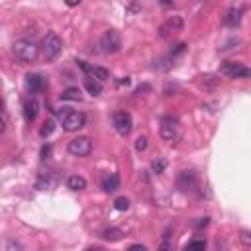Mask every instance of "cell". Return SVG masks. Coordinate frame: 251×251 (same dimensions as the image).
<instances>
[{"label":"cell","mask_w":251,"mask_h":251,"mask_svg":"<svg viewBox=\"0 0 251 251\" xmlns=\"http://www.w3.org/2000/svg\"><path fill=\"white\" fill-rule=\"evenodd\" d=\"M12 53H14V57H16L20 63L27 65V63H33V61L37 59V55H39V45H37L35 41H31V39H18V41H14V45H12Z\"/></svg>","instance_id":"obj_1"},{"label":"cell","mask_w":251,"mask_h":251,"mask_svg":"<svg viewBox=\"0 0 251 251\" xmlns=\"http://www.w3.org/2000/svg\"><path fill=\"white\" fill-rule=\"evenodd\" d=\"M63 51V41L55 31H49L41 41V53L47 61H57Z\"/></svg>","instance_id":"obj_2"},{"label":"cell","mask_w":251,"mask_h":251,"mask_svg":"<svg viewBox=\"0 0 251 251\" xmlns=\"http://www.w3.org/2000/svg\"><path fill=\"white\" fill-rule=\"evenodd\" d=\"M159 133H161V137H163L165 141H169V143L176 141V139H178V135H180L178 120H176V118H173V116H165V118L161 120Z\"/></svg>","instance_id":"obj_3"},{"label":"cell","mask_w":251,"mask_h":251,"mask_svg":"<svg viewBox=\"0 0 251 251\" xmlns=\"http://www.w3.org/2000/svg\"><path fill=\"white\" fill-rule=\"evenodd\" d=\"M92 151V141L86 135H78L69 141V153L73 157H86Z\"/></svg>","instance_id":"obj_4"},{"label":"cell","mask_w":251,"mask_h":251,"mask_svg":"<svg viewBox=\"0 0 251 251\" xmlns=\"http://www.w3.org/2000/svg\"><path fill=\"white\" fill-rule=\"evenodd\" d=\"M120 47H122V39H120L118 31L110 29V31H106V33L100 37V51H102V53H106V55L118 53Z\"/></svg>","instance_id":"obj_5"},{"label":"cell","mask_w":251,"mask_h":251,"mask_svg":"<svg viewBox=\"0 0 251 251\" xmlns=\"http://www.w3.org/2000/svg\"><path fill=\"white\" fill-rule=\"evenodd\" d=\"M220 73L226 75L227 78H243V76H251V69L243 67L241 63H235V61H226V63H222Z\"/></svg>","instance_id":"obj_6"},{"label":"cell","mask_w":251,"mask_h":251,"mask_svg":"<svg viewBox=\"0 0 251 251\" xmlns=\"http://www.w3.org/2000/svg\"><path fill=\"white\" fill-rule=\"evenodd\" d=\"M176 186L180 192H194L198 186V176L194 171H180L176 175Z\"/></svg>","instance_id":"obj_7"},{"label":"cell","mask_w":251,"mask_h":251,"mask_svg":"<svg viewBox=\"0 0 251 251\" xmlns=\"http://www.w3.org/2000/svg\"><path fill=\"white\" fill-rule=\"evenodd\" d=\"M182 25H184V22H182V18L180 16H171V18H167L161 25H159V29H157V33H159V37H169L171 33H175V31H180L182 29Z\"/></svg>","instance_id":"obj_8"},{"label":"cell","mask_w":251,"mask_h":251,"mask_svg":"<svg viewBox=\"0 0 251 251\" xmlns=\"http://www.w3.org/2000/svg\"><path fill=\"white\" fill-rule=\"evenodd\" d=\"M114 127L120 135H127L133 127V120H131V114L122 110V112H116L114 114Z\"/></svg>","instance_id":"obj_9"},{"label":"cell","mask_w":251,"mask_h":251,"mask_svg":"<svg viewBox=\"0 0 251 251\" xmlns=\"http://www.w3.org/2000/svg\"><path fill=\"white\" fill-rule=\"evenodd\" d=\"M61 124H63V129L65 131H76V129H80L84 126V114L71 110L69 114H65V118L61 120Z\"/></svg>","instance_id":"obj_10"},{"label":"cell","mask_w":251,"mask_h":251,"mask_svg":"<svg viewBox=\"0 0 251 251\" xmlns=\"http://www.w3.org/2000/svg\"><path fill=\"white\" fill-rule=\"evenodd\" d=\"M76 63H78V67H80L90 78H94V80H98V82H102V80H106V78L110 76L108 69H104V67H90L86 61H76Z\"/></svg>","instance_id":"obj_11"},{"label":"cell","mask_w":251,"mask_h":251,"mask_svg":"<svg viewBox=\"0 0 251 251\" xmlns=\"http://www.w3.org/2000/svg\"><path fill=\"white\" fill-rule=\"evenodd\" d=\"M25 86H27V90L29 92H41L43 88H45V78L39 75V73H29L27 76H25Z\"/></svg>","instance_id":"obj_12"},{"label":"cell","mask_w":251,"mask_h":251,"mask_svg":"<svg viewBox=\"0 0 251 251\" xmlns=\"http://www.w3.org/2000/svg\"><path fill=\"white\" fill-rule=\"evenodd\" d=\"M37 112H39V104L35 98H25L24 100V118L27 124H31L35 118H37Z\"/></svg>","instance_id":"obj_13"},{"label":"cell","mask_w":251,"mask_h":251,"mask_svg":"<svg viewBox=\"0 0 251 251\" xmlns=\"http://www.w3.org/2000/svg\"><path fill=\"white\" fill-rule=\"evenodd\" d=\"M220 84V76L218 75H202L200 76V86L206 90V92H214Z\"/></svg>","instance_id":"obj_14"},{"label":"cell","mask_w":251,"mask_h":251,"mask_svg":"<svg viewBox=\"0 0 251 251\" xmlns=\"http://www.w3.org/2000/svg\"><path fill=\"white\" fill-rule=\"evenodd\" d=\"M102 188H104V192H116V190L120 188V176H118L116 173L106 175V176L102 178Z\"/></svg>","instance_id":"obj_15"},{"label":"cell","mask_w":251,"mask_h":251,"mask_svg":"<svg viewBox=\"0 0 251 251\" xmlns=\"http://www.w3.org/2000/svg\"><path fill=\"white\" fill-rule=\"evenodd\" d=\"M241 16H243V10L241 8H229L227 14H226V18H224V22H226V25L235 27L241 22Z\"/></svg>","instance_id":"obj_16"},{"label":"cell","mask_w":251,"mask_h":251,"mask_svg":"<svg viewBox=\"0 0 251 251\" xmlns=\"http://www.w3.org/2000/svg\"><path fill=\"white\" fill-rule=\"evenodd\" d=\"M67 186H69L71 190H75V192L84 190V188H86V178L80 176V175H71V176L67 178Z\"/></svg>","instance_id":"obj_17"},{"label":"cell","mask_w":251,"mask_h":251,"mask_svg":"<svg viewBox=\"0 0 251 251\" xmlns=\"http://www.w3.org/2000/svg\"><path fill=\"white\" fill-rule=\"evenodd\" d=\"M100 237L106 239V241H118V239L124 237V231H122L120 227H104V229L100 231Z\"/></svg>","instance_id":"obj_18"},{"label":"cell","mask_w":251,"mask_h":251,"mask_svg":"<svg viewBox=\"0 0 251 251\" xmlns=\"http://www.w3.org/2000/svg\"><path fill=\"white\" fill-rule=\"evenodd\" d=\"M84 88H86V90H88V94H92V96H98V94L102 92V84H100L98 80L90 78V76H86V78H84Z\"/></svg>","instance_id":"obj_19"},{"label":"cell","mask_w":251,"mask_h":251,"mask_svg":"<svg viewBox=\"0 0 251 251\" xmlns=\"http://www.w3.org/2000/svg\"><path fill=\"white\" fill-rule=\"evenodd\" d=\"M80 98H82V94H80V90H78L76 86H69V88H65L63 94H61V100H71V102H76V100H80Z\"/></svg>","instance_id":"obj_20"},{"label":"cell","mask_w":251,"mask_h":251,"mask_svg":"<svg viewBox=\"0 0 251 251\" xmlns=\"http://www.w3.org/2000/svg\"><path fill=\"white\" fill-rule=\"evenodd\" d=\"M173 61H175V59H173L171 55H169V57H161V59L155 61L153 69H155V71H169V69L173 67Z\"/></svg>","instance_id":"obj_21"},{"label":"cell","mask_w":251,"mask_h":251,"mask_svg":"<svg viewBox=\"0 0 251 251\" xmlns=\"http://www.w3.org/2000/svg\"><path fill=\"white\" fill-rule=\"evenodd\" d=\"M53 129H55V122H53V120H45L43 126L39 127V135H41L43 139H47V137L53 133Z\"/></svg>","instance_id":"obj_22"},{"label":"cell","mask_w":251,"mask_h":251,"mask_svg":"<svg viewBox=\"0 0 251 251\" xmlns=\"http://www.w3.org/2000/svg\"><path fill=\"white\" fill-rule=\"evenodd\" d=\"M165 169H167V161H165L163 157H157V159L151 161V171H153L155 175H161Z\"/></svg>","instance_id":"obj_23"},{"label":"cell","mask_w":251,"mask_h":251,"mask_svg":"<svg viewBox=\"0 0 251 251\" xmlns=\"http://www.w3.org/2000/svg\"><path fill=\"white\" fill-rule=\"evenodd\" d=\"M204 249H206V241L200 239V237H198V239H192V241L184 247V251H204Z\"/></svg>","instance_id":"obj_24"},{"label":"cell","mask_w":251,"mask_h":251,"mask_svg":"<svg viewBox=\"0 0 251 251\" xmlns=\"http://www.w3.org/2000/svg\"><path fill=\"white\" fill-rule=\"evenodd\" d=\"M114 208H116L118 212H126V210L129 208V200H127L126 196H118V198L114 200Z\"/></svg>","instance_id":"obj_25"},{"label":"cell","mask_w":251,"mask_h":251,"mask_svg":"<svg viewBox=\"0 0 251 251\" xmlns=\"http://www.w3.org/2000/svg\"><path fill=\"white\" fill-rule=\"evenodd\" d=\"M239 241H241L245 247H251V231H247V229L239 231Z\"/></svg>","instance_id":"obj_26"},{"label":"cell","mask_w":251,"mask_h":251,"mask_svg":"<svg viewBox=\"0 0 251 251\" xmlns=\"http://www.w3.org/2000/svg\"><path fill=\"white\" fill-rule=\"evenodd\" d=\"M135 149H137V151H145V149H147V137H145V135H139V137L135 139Z\"/></svg>","instance_id":"obj_27"},{"label":"cell","mask_w":251,"mask_h":251,"mask_svg":"<svg viewBox=\"0 0 251 251\" xmlns=\"http://www.w3.org/2000/svg\"><path fill=\"white\" fill-rule=\"evenodd\" d=\"M6 251H24V249H22V245H20L18 241L8 239V243H6Z\"/></svg>","instance_id":"obj_28"},{"label":"cell","mask_w":251,"mask_h":251,"mask_svg":"<svg viewBox=\"0 0 251 251\" xmlns=\"http://www.w3.org/2000/svg\"><path fill=\"white\" fill-rule=\"evenodd\" d=\"M184 49H186V43H178V45H176V47H175V49L171 51V57L175 59L176 55H180V53H184Z\"/></svg>","instance_id":"obj_29"},{"label":"cell","mask_w":251,"mask_h":251,"mask_svg":"<svg viewBox=\"0 0 251 251\" xmlns=\"http://www.w3.org/2000/svg\"><path fill=\"white\" fill-rule=\"evenodd\" d=\"M157 251H173V243L165 237V239L161 241V245H159V249H157Z\"/></svg>","instance_id":"obj_30"},{"label":"cell","mask_w":251,"mask_h":251,"mask_svg":"<svg viewBox=\"0 0 251 251\" xmlns=\"http://www.w3.org/2000/svg\"><path fill=\"white\" fill-rule=\"evenodd\" d=\"M6 127H8V110L4 108L2 110V126H0V131H6Z\"/></svg>","instance_id":"obj_31"},{"label":"cell","mask_w":251,"mask_h":251,"mask_svg":"<svg viewBox=\"0 0 251 251\" xmlns=\"http://www.w3.org/2000/svg\"><path fill=\"white\" fill-rule=\"evenodd\" d=\"M127 251H147V247H145V245H141V243H133V245H129V247H127Z\"/></svg>","instance_id":"obj_32"},{"label":"cell","mask_w":251,"mask_h":251,"mask_svg":"<svg viewBox=\"0 0 251 251\" xmlns=\"http://www.w3.org/2000/svg\"><path fill=\"white\" fill-rule=\"evenodd\" d=\"M49 153H51V147L49 145H43V149H41V161H45Z\"/></svg>","instance_id":"obj_33"},{"label":"cell","mask_w":251,"mask_h":251,"mask_svg":"<svg viewBox=\"0 0 251 251\" xmlns=\"http://www.w3.org/2000/svg\"><path fill=\"white\" fill-rule=\"evenodd\" d=\"M196 226H198V227H202V226H208V218H202L200 222H196Z\"/></svg>","instance_id":"obj_34"},{"label":"cell","mask_w":251,"mask_h":251,"mask_svg":"<svg viewBox=\"0 0 251 251\" xmlns=\"http://www.w3.org/2000/svg\"><path fill=\"white\" fill-rule=\"evenodd\" d=\"M86 251H104V249H102V247H88Z\"/></svg>","instance_id":"obj_35"},{"label":"cell","mask_w":251,"mask_h":251,"mask_svg":"<svg viewBox=\"0 0 251 251\" xmlns=\"http://www.w3.org/2000/svg\"><path fill=\"white\" fill-rule=\"evenodd\" d=\"M120 84H129V78H127V76H126V78H122V80H120Z\"/></svg>","instance_id":"obj_36"}]
</instances>
